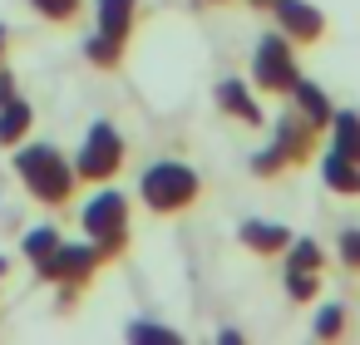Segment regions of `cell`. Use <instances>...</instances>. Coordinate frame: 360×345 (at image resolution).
<instances>
[{
    "instance_id": "17",
    "label": "cell",
    "mask_w": 360,
    "mask_h": 345,
    "mask_svg": "<svg viewBox=\"0 0 360 345\" xmlns=\"http://www.w3.org/2000/svg\"><path fill=\"white\" fill-rule=\"evenodd\" d=\"M281 256H286V271H326V252L316 237H291Z\"/></svg>"
},
{
    "instance_id": "16",
    "label": "cell",
    "mask_w": 360,
    "mask_h": 345,
    "mask_svg": "<svg viewBox=\"0 0 360 345\" xmlns=\"http://www.w3.org/2000/svg\"><path fill=\"white\" fill-rule=\"evenodd\" d=\"M60 242H65V237H60V227H50V222H45V227H30V232L20 237V256H25L30 266H45V261L55 256V247H60Z\"/></svg>"
},
{
    "instance_id": "27",
    "label": "cell",
    "mask_w": 360,
    "mask_h": 345,
    "mask_svg": "<svg viewBox=\"0 0 360 345\" xmlns=\"http://www.w3.org/2000/svg\"><path fill=\"white\" fill-rule=\"evenodd\" d=\"M247 6H252V11H266V6H271V0H247Z\"/></svg>"
},
{
    "instance_id": "28",
    "label": "cell",
    "mask_w": 360,
    "mask_h": 345,
    "mask_svg": "<svg viewBox=\"0 0 360 345\" xmlns=\"http://www.w3.org/2000/svg\"><path fill=\"white\" fill-rule=\"evenodd\" d=\"M6 271H11V261H6V256H0V276H6Z\"/></svg>"
},
{
    "instance_id": "29",
    "label": "cell",
    "mask_w": 360,
    "mask_h": 345,
    "mask_svg": "<svg viewBox=\"0 0 360 345\" xmlns=\"http://www.w3.org/2000/svg\"><path fill=\"white\" fill-rule=\"evenodd\" d=\"M202 6H222V0H202Z\"/></svg>"
},
{
    "instance_id": "7",
    "label": "cell",
    "mask_w": 360,
    "mask_h": 345,
    "mask_svg": "<svg viewBox=\"0 0 360 345\" xmlns=\"http://www.w3.org/2000/svg\"><path fill=\"white\" fill-rule=\"evenodd\" d=\"M266 11H271L276 30H281L291 45H316V40H326V30H330L326 11H316L311 0H271Z\"/></svg>"
},
{
    "instance_id": "4",
    "label": "cell",
    "mask_w": 360,
    "mask_h": 345,
    "mask_svg": "<svg viewBox=\"0 0 360 345\" xmlns=\"http://www.w3.org/2000/svg\"><path fill=\"white\" fill-rule=\"evenodd\" d=\"M252 84L257 94H271V99H286L301 79V60H296V45L281 35V30H266L257 45H252Z\"/></svg>"
},
{
    "instance_id": "20",
    "label": "cell",
    "mask_w": 360,
    "mask_h": 345,
    "mask_svg": "<svg viewBox=\"0 0 360 345\" xmlns=\"http://www.w3.org/2000/svg\"><path fill=\"white\" fill-rule=\"evenodd\" d=\"M124 50H129V45H114V40H104V35H89V40H84V60H89L94 70H104V74L124 65Z\"/></svg>"
},
{
    "instance_id": "11",
    "label": "cell",
    "mask_w": 360,
    "mask_h": 345,
    "mask_svg": "<svg viewBox=\"0 0 360 345\" xmlns=\"http://www.w3.org/2000/svg\"><path fill=\"white\" fill-rule=\"evenodd\" d=\"M237 242L252 252V256H281L286 242H291V227L286 222H271V217H247L237 227Z\"/></svg>"
},
{
    "instance_id": "2",
    "label": "cell",
    "mask_w": 360,
    "mask_h": 345,
    "mask_svg": "<svg viewBox=\"0 0 360 345\" xmlns=\"http://www.w3.org/2000/svg\"><path fill=\"white\" fill-rule=\"evenodd\" d=\"M202 197V173L188 168L183 158H158L139 173V202L153 217H178Z\"/></svg>"
},
{
    "instance_id": "19",
    "label": "cell",
    "mask_w": 360,
    "mask_h": 345,
    "mask_svg": "<svg viewBox=\"0 0 360 345\" xmlns=\"http://www.w3.org/2000/svg\"><path fill=\"white\" fill-rule=\"evenodd\" d=\"M45 25H75L84 15V0H25Z\"/></svg>"
},
{
    "instance_id": "24",
    "label": "cell",
    "mask_w": 360,
    "mask_h": 345,
    "mask_svg": "<svg viewBox=\"0 0 360 345\" xmlns=\"http://www.w3.org/2000/svg\"><path fill=\"white\" fill-rule=\"evenodd\" d=\"M129 340H163V345H178L183 335L173 325H158V320H129Z\"/></svg>"
},
{
    "instance_id": "21",
    "label": "cell",
    "mask_w": 360,
    "mask_h": 345,
    "mask_svg": "<svg viewBox=\"0 0 360 345\" xmlns=\"http://www.w3.org/2000/svg\"><path fill=\"white\" fill-rule=\"evenodd\" d=\"M286 296L296 306H316L321 301V271H286Z\"/></svg>"
},
{
    "instance_id": "1",
    "label": "cell",
    "mask_w": 360,
    "mask_h": 345,
    "mask_svg": "<svg viewBox=\"0 0 360 345\" xmlns=\"http://www.w3.org/2000/svg\"><path fill=\"white\" fill-rule=\"evenodd\" d=\"M11 168L20 178V188L40 202V207H65L79 188L75 163L55 148V143H15L11 148Z\"/></svg>"
},
{
    "instance_id": "8",
    "label": "cell",
    "mask_w": 360,
    "mask_h": 345,
    "mask_svg": "<svg viewBox=\"0 0 360 345\" xmlns=\"http://www.w3.org/2000/svg\"><path fill=\"white\" fill-rule=\"evenodd\" d=\"M212 104L232 119V124H247V129H262L266 124V114H262V99H257V84H247V79H237V74H227V79H217V89H212Z\"/></svg>"
},
{
    "instance_id": "12",
    "label": "cell",
    "mask_w": 360,
    "mask_h": 345,
    "mask_svg": "<svg viewBox=\"0 0 360 345\" xmlns=\"http://www.w3.org/2000/svg\"><path fill=\"white\" fill-rule=\"evenodd\" d=\"M291 99V109L316 129V134H326L330 129V114H335V104H330V94L321 89V84H311V79H296V89L286 94Z\"/></svg>"
},
{
    "instance_id": "26",
    "label": "cell",
    "mask_w": 360,
    "mask_h": 345,
    "mask_svg": "<svg viewBox=\"0 0 360 345\" xmlns=\"http://www.w3.org/2000/svg\"><path fill=\"white\" fill-rule=\"evenodd\" d=\"M6 45H11V30L0 25V65H6Z\"/></svg>"
},
{
    "instance_id": "18",
    "label": "cell",
    "mask_w": 360,
    "mask_h": 345,
    "mask_svg": "<svg viewBox=\"0 0 360 345\" xmlns=\"http://www.w3.org/2000/svg\"><path fill=\"white\" fill-rule=\"evenodd\" d=\"M345 330H350V315H345L340 301H326V306L316 311V320H311V335H316V340H340Z\"/></svg>"
},
{
    "instance_id": "13",
    "label": "cell",
    "mask_w": 360,
    "mask_h": 345,
    "mask_svg": "<svg viewBox=\"0 0 360 345\" xmlns=\"http://www.w3.org/2000/svg\"><path fill=\"white\" fill-rule=\"evenodd\" d=\"M30 129H35V104L30 99H6L0 104V148H15V143H25L30 138Z\"/></svg>"
},
{
    "instance_id": "14",
    "label": "cell",
    "mask_w": 360,
    "mask_h": 345,
    "mask_svg": "<svg viewBox=\"0 0 360 345\" xmlns=\"http://www.w3.org/2000/svg\"><path fill=\"white\" fill-rule=\"evenodd\" d=\"M321 183L335 197H360V163L355 158H340V153H326L321 158Z\"/></svg>"
},
{
    "instance_id": "22",
    "label": "cell",
    "mask_w": 360,
    "mask_h": 345,
    "mask_svg": "<svg viewBox=\"0 0 360 345\" xmlns=\"http://www.w3.org/2000/svg\"><path fill=\"white\" fill-rule=\"evenodd\" d=\"M335 261H340L350 276H360V227H345V232L335 237Z\"/></svg>"
},
{
    "instance_id": "25",
    "label": "cell",
    "mask_w": 360,
    "mask_h": 345,
    "mask_svg": "<svg viewBox=\"0 0 360 345\" xmlns=\"http://www.w3.org/2000/svg\"><path fill=\"white\" fill-rule=\"evenodd\" d=\"M20 94V84H15V70H6V65H0V104H6V99H15Z\"/></svg>"
},
{
    "instance_id": "5",
    "label": "cell",
    "mask_w": 360,
    "mask_h": 345,
    "mask_svg": "<svg viewBox=\"0 0 360 345\" xmlns=\"http://www.w3.org/2000/svg\"><path fill=\"white\" fill-rule=\"evenodd\" d=\"M124 158H129L124 134H119L109 119H94V124L84 129L79 153H75L70 163H75V178H79V183H94V188H99V183H114V178H119Z\"/></svg>"
},
{
    "instance_id": "10",
    "label": "cell",
    "mask_w": 360,
    "mask_h": 345,
    "mask_svg": "<svg viewBox=\"0 0 360 345\" xmlns=\"http://www.w3.org/2000/svg\"><path fill=\"white\" fill-rule=\"evenodd\" d=\"M271 143L286 153V163H306V158H311V148H316V129H311L296 109H286V114L271 124Z\"/></svg>"
},
{
    "instance_id": "6",
    "label": "cell",
    "mask_w": 360,
    "mask_h": 345,
    "mask_svg": "<svg viewBox=\"0 0 360 345\" xmlns=\"http://www.w3.org/2000/svg\"><path fill=\"white\" fill-rule=\"evenodd\" d=\"M99 266H104V256H99V247L84 237V242H60L55 256H50L45 266H35V276L50 281V286H89Z\"/></svg>"
},
{
    "instance_id": "9",
    "label": "cell",
    "mask_w": 360,
    "mask_h": 345,
    "mask_svg": "<svg viewBox=\"0 0 360 345\" xmlns=\"http://www.w3.org/2000/svg\"><path fill=\"white\" fill-rule=\"evenodd\" d=\"M134 25H139V0H94V35L129 45Z\"/></svg>"
},
{
    "instance_id": "15",
    "label": "cell",
    "mask_w": 360,
    "mask_h": 345,
    "mask_svg": "<svg viewBox=\"0 0 360 345\" xmlns=\"http://www.w3.org/2000/svg\"><path fill=\"white\" fill-rule=\"evenodd\" d=\"M330 153L360 163V114L355 109H335L330 114Z\"/></svg>"
},
{
    "instance_id": "23",
    "label": "cell",
    "mask_w": 360,
    "mask_h": 345,
    "mask_svg": "<svg viewBox=\"0 0 360 345\" xmlns=\"http://www.w3.org/2000/svg\"><path fill=\"white\" fill-rule=\"evenodd\" d=\"M247 168H252L257 178H276V173H286L291 163H286V153H281L276 143H266L262 153H252V163H247Z\"/></svg>"
},
{
    "instance_id": "3",
    "label": "cell",
    "mask_w": 360,
    "mask_h": 345,
    "mask_svg": "<svg viewBox=\"0 0 360 345\" xmlns=\"http://www.w3.org/2000/svg\"><path fill=\"white\" fill-rule=\"evenodd\" d=\"M129 222H134L129 197H124L119 188H104V183H99V193L79 207V232L99 247L104 261H119V256L129 252Z\"/></svg>"
}]
</instances>
